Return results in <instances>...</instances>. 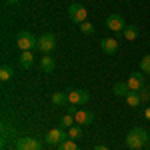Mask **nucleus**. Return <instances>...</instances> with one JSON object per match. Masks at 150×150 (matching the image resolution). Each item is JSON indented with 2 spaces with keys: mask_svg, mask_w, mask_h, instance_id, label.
Returning <instances> with one entry per match:
<instances>
[{
  "mask_svg": "<svg viewBox=\"0 0 150 150\" xmlns=\"http://www.w3.org/2000/svg\"><path fill=\"white\" fill-rule=\"evenodd\" d=\"M146 140H148L146 130L140 128V126H136V128H132V130L126 134V146L132 148V150H138V148H142V146L146 144Z\"/></svg>",
  "mask_w": 150,
  "mask_h": 150,
  "instance_id": "1",
  "label": "nucleus"
},
{
  "mask_svg": "<svg viewBox=\"0 0 150 150\" xmlns=\"http://www.w3.org/2000/svg\"><path fill=\"white\" fill-rule=\"evenodd\" d=\"M36 44H38V40L34 38L32 32L22 30V32H18V34H16V46L20 48L22 52H30L32 48H36Z\"/></svg>",
  "mask_w": 150,
  "mask_h": 150,
  "instance_id": "2",
  "label": "nucleus"
},
{
  "mask_svg": "<svg viewBox=\"0 0 150 150\" xmlns=\"http://www.w3.org/2000/svg\"><path fill=\"white\" fill-rule=\"evenodd\" d=\"M56 48V36L52 34V32H46V34H42L38 38V44H36V50H40L42 54H48V52H52Z\"/></svg>",
  "mask_w": 150,
  "mask_h": 150,
  "instance_id": "3",
  "label": "nucleus"
},
{
  "mask_svg": "<svg viewBox=\"0 0 150 150\" xmlns=\"http://www.w3.org/2000/svg\"><path fill=\"white\" fill-rule=\"evenodd\" d=\"M66 94H68V102L74 104V106L88 104V100H90V94L82 88H70V90H66Z\"/></svg>",
  "mask_w": 150,
  "mask_h": 150,
  "instance_id": "4",
  "label": "nucleus"
},
{
  "mask_svg": "<svg viewBox=\"0 0 150 150\" xmlns=\"http://www.w3.org/2000/svg\"><path fill=\"white\" fill-rule=\"evenodd\" d=\"M86 16H88V12H86V8H84L82 4L74 2V4H70V6H68V18H70L74 24L86 22Z\"/></svg>",
  "mask_w": 150,
  "mask_h": 150,
  "instance_id": "5",
  "label": "nucleus"
},
{
  "mask_svg": "<svg viewBox=\"0 0 150 150\" xmlns=\"http://www.w3.org/2000/svg\"><path fill=\"white\" fill-rule=\"evenodd\" d=\"M126 84H128V88H130V92H140V90L146 86V84H144V76H142L140 72H132V74L128 76Z\"/></svg>",
  "mask_w": 150,
  "mask_h": 150,
  "instance_id": "6",
  "label": "nucleus"
},
{
  "mask_svg": "<svg viewBox=\"0 0 150 150\" xmlns=\"http://www.w3.org/2000/svg\"><path fill=\"white\" fill-rule=\"evenodd\" d=\"M66 138H68V132H64V128H52V130H48L44 140H46L48 144H60Z\"/></svg>",
  "mask_w": 150,
  "mask_h": 150,
  "instance_id": "7",
  "label": "nucleus"
},
{
  "mask_svg": "<svg viewBox=\"0 0 150 150\" xmlns=\"http://www.w3.org/2000/svg\"><path fill=\"white\" fill-rule=\"evenodd\" d=\"M106 26H108L112 32H124V28H126L124 18H122L120 14H110V16L106 18Z\"/></svg>",
  "mask_w": 150,
  "mask_h": 150,
  "instance_id": "8",
  "label": "nucleus"
},
{
  "mask_svg": "<svg viewBox=\"0 0 150 150\" xmlns=\"http://www.w3.org/2000/svg\"><path fill=\"white\" fill-rule=\"evenodd\" d=\"M16 150H40V142H38L36 138H30V136L18 138V142H16Z\"/></svg>",
  "mask_w": 150,
  "mask_h": 150,
  "instance_id": "9",
  "label": "nucleus"
},
{
  "mask_svg": "<svg viewBox=\"0 0 150 150\" xmlns=\"http://www.w3.org/2000/svg\"><path fill=\"white\" fill-rule=\"evenodd\" d=\"M74 120H76V124H92L94 112H90V110H78L74 114Z\"/></svg>",
  "mask_w": 150,
  "mask_h": 150,
  "instance_id": "10",
  "label": "nucleus"
},
{
  "mask_svg": "<svg viewBox=\"0 0 150 150\" xmlns=\"http://www.w3.org/2000/svg\"><path fill=\"white\" fill-rule=\"evenodd\" d=\"M100 46L106 54H114L116 50H118V40L116 38H104L102 42H100Z\"/></svg>",
  "mask_w": 150,
  "mask_h": 150,
  "instance_id": "11",
  "label": "nucleus"
},
{
  "mask_svg": "<svg viewBox=\"0 0 150 150\" xmlns=\"http://www.w3.org/2000/svg\"><path fill=\"white\" fill-rule=\"evenodd\" d=\"M54 58L52 56H48V54H42V60H40V68L44 70V72H52L54 70Z\"/></svg>",
  "mask_w": 150,
  "mask_h": 150,
  "instance_id": "12",
  "label": "nucleus"
},
{
  "mask_svg": "<svg viewBox=\"0 0 150 150\" xmlns=\"http://www.w3.org/2000/svg\"><path fill=\"white\" fill-rule=\"evenodd\" d=\"M124 98H126V102H128V106H130V108H136V106H140V104H142L138 92H128Z\"/></svg>",
  "mask_w": 150,
  "mask_h": 150,
  "instance_id": "13",
  "label": "nucleus"
},
{
  "mask_svg": "<svg viewBox=\"0 0 150 150\" xmlns=\"http://www.w3.org/2000/svg\"><path fill=\"white\" fill-rule=\"evenodd\" d=\"M12 76H14V68H12V66H8V64H4V66L0 68V80L6 82V80H10Z\"/></svg>",
  "mask_w": 150,
  "mask_h": 150,
  "instance_id": "14",
  "label": "nucleus"
},
{
  "mask_svg": "<svg viewBox=\"0 0 150 150\" xmlns=\"http://www.w3.org/2000/svg\"><path fill=\"white\" fill-rule=\"evenodd\" d=\"M52 102L56 104V106H64V104L68 102V94L66 92H54L52 94Z\"/></svg>",
  "mask_w": 150,
  "mask_h": 150,
  "instance_id": "15",
  "label": "nucleus"
},
{
  "mask_svg": "<svg viewBox=\"0 0 150 150\" xmlns=\"http://www.w3.org/2000/svg\"><path fill=\"white\" fill-rule=\"evenodd\" d=\"M20 64H22V68H30V66L34 64V56H32V52H22V56H20Z\"/></svg>",
  "mask_w": 150,
  "mask_h": 150,
  "instance_id": "16",
  "label": "nucleus"
},
{
  "mask_svg": "<svg viewBox=\"0 0 150 150\" xmlns=\"http://www.w3.org/2000/svg\"><path fill=\"white\" fill-rule=\"evenodd\" d=\"M128 92H130V88H128L126 82H116L114 84V94L116 96H126Z\"/></svg>",
  "mask_w": 150,
  "mask_h": 150,
  "instance_id": "17",
  "label": "nucleus"
},
{
  "mask_svg": "<svg viewBox=\"0 0 150 150\" xmlns=\"http://www.w3.org/2000/svg\"><path fill=\"white\" fill-rule=\"evenodd\" d=\"M74 124H76V120H74V116H72V114L62 116V120H60V128H64V130H68V128H72Z\"/></svg>",
  "mask_w": 150,
  "mask_h": 150,
  "instance_id": "18",
  "label": "nucleus"
},
{
  "mask_svg": "<svg viewBox=\"0 0 150 150\" xmlns=\"http://www.w3.org/2000/svg\"><path fill=\"white\" fill-rule=\"evenodd\" d=\"M124 38L126 40H136L138 38V28L136 26H126L124 28Z\"/></svg>",
  "mask_w": 150,
  "mask_h": 150,
  "instance_id": "19",
  "label": "nucleus"
},
{
  "mask_svg": "<svg viewBox=\"0 0 150 150\" xmlns=\"http://www.w3.org/2000/svg\"><path fill=\"white\" fill-rule=\"evenodd\" d=\"M10 136H14V128H10L8 122H4L2 124V142H8Z\"/></svg>",
  "mask_w": 150,
  "mask_h": 150,
  "instance_id": "20",
  "label": "nucleus"
},
{
  "mask_svg": "<svg viewBox=\"0 0 150 150\" xmlns=\"http://www.w3.org/2000/svg\"><path fill=\"white\" fill-rule=\"evenodd\" d=\"M58 150H80V148H78L76 142H72V140H64V142L58 144Z\"/></svg>",
  "mask_w": 150,
  "mask_h": 150,
  "instance_id": "21",
  "label": "nucleus"
},
{
  "mask_svg": "<svg viewBox=\"0 0 150 150\" xmlns=\"http://www.w3.org/2000/svg\"><path fill=\"white\" fill-rule=\"evenodd\" d=\"M80 136H82V128H80V126L68 128V138H70V140H78Z\"/></svg>",
  "mask_w": 150,
  "mask_h": 150,
  "instance_id": "22",
  "label": "nucleus"
},
{
  "mask_svg": "<svg viewBox=\"0 0 150 150\" xmlns=\"http://www.w3.org/2000/svg\"><path fill=\"white\" fill-rule=\"evenodd\" d=\"M140 70H142L144 74H150V54L140 60Z\"/></svg>",
  "mask_w": 150,
  "mask_h": 150,
  "instance_id": "23",
  "label": "nucleus"
},
{
  "mask_svg": "<svg viewBox=\"0 0 150 150\" xmlns=\"http://www.w3.org/2000/svg\"><path fill=\"white\" fill-rule=\"evenodd\" d=\"M80 30L84 32V34H94V26L90 22H82L80 24Z\"/></svg>",
  "mask_w": 150,
  "mask_h": 150,
  "instance_id": "24",
  "label": "nucleus"
},
{
  "mask_svg": "<svg viewBox=\"0 0 150 150\" xmlns=\"http://www.w3.org/2000/svg\"><path fill=\"white\" fill-rule=\"evenodd\" d=\"M138 94H140V100H142V102H148V100H150V88H148V86H144Z\"/></svg>",
  "mask_w": 150,
  "mask_h": 150,
  "instance_id": "25",
  "label": "nucleus"
},
{
  "mask_svg": "<svg viewBox=\"0 0 150 150\" xmlns=\"http://www.w3.org/2000/svg\"><path fill=\"white\" fill-rule=\"evenodd\" d=\"M144 116H146V120H150V108H144Z\"/></svg>",
  "mask_w": 150,
  "mask_h": 150,
  "instance_id": "26",
  "label": "nucleus"
},
{
  "mask_svg": "<svg viewBox=\"0 0 150 150\" xmlns=\"http://www.w3.org/2000/svg\"><path fill=\"white\" fill-rule=\"evenodd\" d=\"M94 150H108V146H102V144H98V146H94Z\"/></svg>",
  "mask_w": 150,
  "mask_h": 150,
  "instance_id": "27",
  "label": "nucleus"
},
{
  "mask_svg": "<svg viewBox=\"0 0 150 150\" xmlns=\"http://www.w3.org/2000/svg\"><path fill=\"white\" fill-rule=\"evenodd\" d=\"M8 2H10V4H16V2H18V0H8Z\"/></svg>",
  "mask_w": 150,
  "mask_h": 150,
  "instance_id": "28",
  "label": "nucleus"
}]
</instances>
